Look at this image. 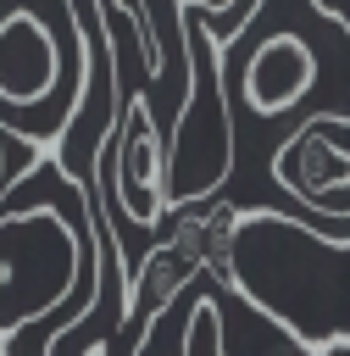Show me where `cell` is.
Instances as JSON below:
<instances>
[{"label": "cell", "mask_w": 350, "mask_h": 356, "mask_svg": "<svg viewBox=\"0 0 350 356\" xmlns=\"http://www.w3.org/2000/svg\"><path fill=\"white\" fill-rule=\"evenodd\" d=\"M217 278L294 345H350V234H317L283 211L244 206Z\"/></svg>", "instance_id": "1"}, {"label": "cell", "mask_w": 350, "mask_h": 356, "mask_svg": "<svg viewBox=\"0 0 350 356\" xmlns=\"http://www.w3.org/2000/svg\"><path fill=\"white\" fill-rule=\"evenodd\" d=\"M94 250H100L94 245V222L72 228L44 200L0 211V350L28 323H39L44 312L67 306V295L94 284Z\"/></svg>", "instance_id": "2"}, {"label": "cell", "mask_w": 350, "mask_h": 356, "mask_svg": "<svg viewBox=\"0 0 350 356\" xmlns=\"http://www.w3.org/2000/svg\"><path fill=\"white\" fill-rule=\"evenodd\" d=\"M183 56H189V89H183L178 122L167 134L172 211L206 206L233 172V117H228V83H222V44L200 22H183Z\"/></svg>", "instance_id": "3"}, {"label": "cell", "mask_w": 350, "mask_h": 356, "mask_svg": "<svg viewBox=\"0 0 350 356\" xmlns=\"http://www.w3.org/2000/svg\"><path fill=\"white\" fill-rule=\"evenodd\" d=\"M100 189L106 200H117V211L133 228H161L172 217L167 200V139L156 128V111L144 95H128L106 150H100Z\"/></svg>", "instance_id": "4"}, {"label": "cell", "mask_w": 350, "mask_h": 356, "mask_svg": "<svg viewBox=\"0 0 350 356\" xmlns=\"http://www.w3.org/2000/svg\"><path fill=\"white\" fill-rule=\"evenodd\" d=\"M317 83V50L294 33V28H278L267 33L256 50H250V67H244V95L261 117H278L289 106L306 100V89Z\"/></svg>", "instance_id": "5"}, {"label": "cell", "mask_w": 350, "mask_h": 356, "mask_svg": "<svg viewBox=\"0 0 350 356\" xmlns=\"http://www.w3.org/2000/svg\"><path fill=\"white\" fill-rule=\"evenodd\" d=\"M56 83V39L39 17L11 11L0 22V100L6 106H39Z\"/></svg>", "instance_id": "6"}, {"label": "cell", "mask_w": 350, "mask_h": 356, "mask_svg": "<svg viewBox=\"0 0 350 356\" xmlns=\"http://www.w3.org/2000/svg\"><path fill=\"white\" fill-rule=\"evenodd\" d=\"M0 356H6V350H0Z\"/></svg>", "instance_id": "7"}]
</instances>
